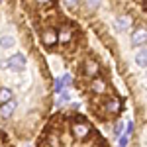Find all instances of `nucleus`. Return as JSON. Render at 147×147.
Listing matches in <instances>:
<instances>
[{"mask_svg": "<svg viewBox=\"0 0 147 147\" xmlns=\"http://www.w3.org/2000/svg\"><path fill=\"white\" fill-rule=\"evenodd\" d=\"M32 28L39 49L61 59L73 88L96 125H116L125 112V96L120 92L110 61L94 47L90 34L59 2H18Z\"/></svg>", "mask_w": 147, "mask_h": 147, "instance_id": "f257e3e1", "label": "nucleus"}, {"mask_svg": "<svg viewBox=\"0 0 147 147\" xmlns=\"http://www.w3.org/2000/svg\"><path fill=\"white\" fill-rule=\"evenodd\" d=\"M53 114V77L18 2H0V125L32 143Z\"/></svg>", "mask_w": 147, "mask_h": 147, "instance_id": "f03ea898", "label": "nucleus"}, {"mask_svg": "<svg viewBox=\"0 0 147 147\" xmlns=\"http://www.w3.org/2000/svg\"><path fill=\"white\" fill-rule=\"evenodd\" d=\"M98 4V2H96ZM65 12H79L84 22L96 32L102 45L112 53L127 92L136 100V118L145 120V65H147V35H145V4L114 2L98 4L90 2H65Z\"/></svg>", "mask_w": 147, "mask_h": 147, "instance_id": "7ed1b4c3", "label": "nucleus"}, {"mask_svg": "<svg viewBox=\"0 0 147 147\" xmlns=\"http://www.w3.org/2000/svg\"><path fill=\"white\" fill-rule=\"evenodd\" d=\"M35 147H112V143L86 114L77 108H61L37 134Z\"/></svg>", "mask_w": 147, "mask_h": 147, "instance_id": "20e7f679", "label": "nucleus"}, {"mask_svg": "<svg viewBox=\"0 0 147 147\" xmlns=\"http://www.w3.org/2000/svg\"><path fill=\"white\" fill-rule=\"evenodd\" d=\"M0 147H16L14 141H12V137L8 136V131L2 125H0Z\"/></svg>", "mask_w": 147, "mask_h": 147, "instance_id": "39448f33", "label": "nucleus"}, {"mask_svg": "<svg viewBox=\"0 0 147 147\" xmlns=\"http://www.w3.org/2000/svg\"><path fill=\"white\" fill-rule=\"evenodd\" d=\"M127 141H129V136L124 134V136L120 137V141H118V147H127Z\"/></svg>", "mask_w": 147, "mask_h": 147, "instance_id": "423d86ee", "label": "nucleus"}]
</instances>
